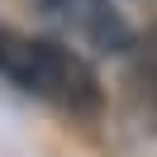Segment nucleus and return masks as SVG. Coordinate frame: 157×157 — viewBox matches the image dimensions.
Here are the masks:
<instances>
[{"instance_id": "4", "label": "nucleus", "mask_w": 157, "mask_h": 157, "mask_svg": "<svg viewBox=\"0 0 157 157\" xmlns=\"http://www.w3.org/2000/svg\"><path fill=\"white\" fill-rule=\"evenodd\" d=\"M138 71H143V81L157 86V29H147V38L138 43Z\"/></svg>"}, {"instance_id": "5", "label": "nucleus", "mask_w": 157, "mask_h": 157, "mask_svg": "<svg viewBox=\"0 0 157 157\" xmlns=\"http://www.w3.org/2000/svg\"><path fill=\"white\" fill-rule=\"evenodd\" d=\"M43 5H48V10H62V5H67V0H43Z\"/></svg>"}, {"instance_id": "2", "label": "nucleus", "mask_w": 157, "mask_h": 157, "mask_svg": "<svg viewBox=\"0 0 157 157\" xmlns=\"http://www.w3.org/2000/svg\"><path fill=\"white\" fill-rule=\"evenodd\" d=\"M81 33H86V43L95 52H133L138 48V33L133 24L124 19V10H114L109 0H81Z\"/></svg>"}, {"instance_id": "3", "label": "nucleus", "mask_w": 157, "mask_h": 157, "mask_svg": "<svg viewBox=\"0 0 157 157\" xmlns=\"http://www.w3.org/2000/svg\"><path fill=\"white\" fill-rule=\"evenodd\" d=\"M0 76L29 95H38V38L0 24Z\"/></svg>"}, {"instance_id": "1", "label": "nucleus", "mask_w": 157, "mask_h": 157, "mask_svg": "<svg viewBox=\"0 0 157 157\" xmlns=\"http://www.w3.org/2000/svg\"><path fill=\"white\" fill-rule=\"evenodd\" d=\"M38 95L81 119H95L105 105V86H100L95 67L52 38H38Z\"/></svg>"}]
</instances>
